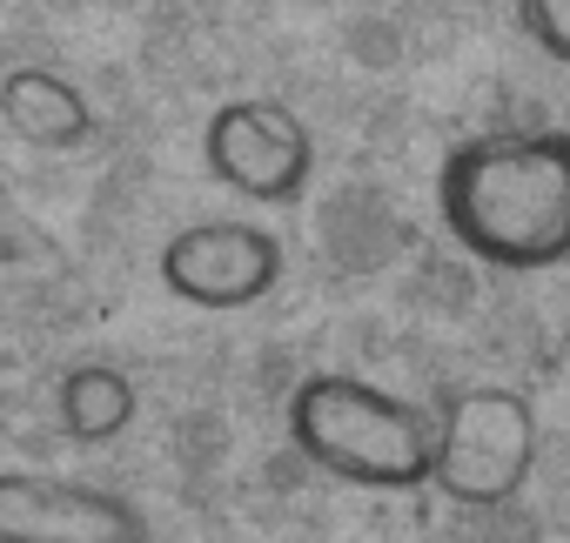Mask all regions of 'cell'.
Instances as JSON below:
<instances>
[{
    "instance_id": "cell-6",
    "label": "cell",
    "mask_w": 570,
    "mask_h": 543,
    "mask_svg": "<svg viewBox=\"0 0 570 543\" xmlns=\"http://www.w3.org/2000/svg\"><path fill=\"white\" fill-rule=\"evenodd\" d=\"M0 543H148V516L101 483L8 470L0 476Z\"/></svg>"
},
{
    "instance_id": "cell-2",
    "label": "cell",
    "mask_w": 570,
    "mask_h": 543,
    "mask_svg": "<svg viewBox=\"0 0 570 543\" xmlns=\"http://www.w3.org/2000/svg\"><path fill=\"white\" fill-rule=\"evenodd\" d=\"M436 430H443V416H430L423 403H410L370 376H350V369H323V376L296 383V396H289L296 450L356 490L436 483Z\"/></svg>"
},
{
    "instance_id": "cell-1",
    "label": "cell",
    "mask_w": 570,
    "mask_h": 543,
    "mask_svg": "<svg viewBox=\"0 0 570 543\" xmlns=\"http://www.w3.org/2000/svg\"><path fill=\"white\" fill-rule=\"evenodd\" d=\"M436 208L450 235L490 268L570 261V135L530 128L450 148L436 175Z\"/></svg>"
},
{
    "instance_id": "cell-3",
    "label": "cell",
    "mask_w": 570,
    "mask_h": 543,
    "mask_svg": "<svg viewBox=\"0 0 570 543\" xmlns=\"http://www.w3.org/2000/svg\"><path fill=\"white\" fill-rule=\"evenodd\" d=\"M537 470V416L517 389H463L443 403V430H436V490L490 510L510 503Z\"/></svg>"
},
{
    "instance_id": "cell-9",
    "label": "cell",
    "mask_w": 570,
    "mask_h": 543,
    "mask_svg": "<svg viewBox=\"0 0 570 543\" xmlns=\"http://www.w3.org/2000/svg\"><path fill=\"white\" fill-rule=\"evenodd\" d=\"M517 21L537 41V55L570 68V0H517Z\"/></svg>"
},
{
    "instance_id": "cell-8",
    "label": "cell",
    "mask_w": 570,
    "mask_h": 543,
    "mask_svg": "<svg viewBox=\"0 0 570 543\" xmlns=\"http://www.w3.org/2000/svg\"><path fill=\"white\" fill-rule=\"evenodd\" d=\"M55 423L75 443H108L135 423V383L115 363H75L55 383Z\"/></svg>"
},
{
    "instance_id": "cell-5",
    "label": "cell",
    "mask_w": 570,
    "mask_h": 543,
    "mask_svg": "<svg viewBox=\"0 0 570 543\" xmlns=\"http://www.w3.org/2000/svg\"><path fill=\"white\" fill-rule=\"evenodd\" d=\"M155 276L175 303L188 309H255L275 283H282V241L262 221L242 215H215V221H188L161 241Z\"/></svg>"
},
{
    "instance_id": "cell-4",
    "label": "cell",
    "mask_w": 570,
    "mask_h": 543,
    "mask_svg": "<svg viewBox=\"0 0 570 543\" xmlns=\"http://www.w3.org/2000/svg\"><path fill=\"white\" fill-rule=\"evenodd\" d=\"M202 161L208 175L242 195V201H296L309 188L316 168V141L309 121L289 101H268V95H235L208 115L202 128Z\"/></svg>"
},
{
    "instance_id": "cell-7",
    "label": "cell",
    "mask_w": 570,
    "mask_h": 543,
    "mask_svg": "<svg viewBox=\"0 0 570 543\" xmlns=\"http://www.w3.org/2000/svg\"><path fill=\"white\" fill-rule=\"evenodd\" d=\"M0 121H8L14 141L68 155L95 135V108L75 81H61L55 68H14L8 88H0Z\"/></svg>"
}]
</instances>
